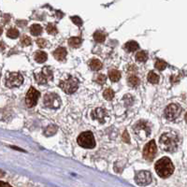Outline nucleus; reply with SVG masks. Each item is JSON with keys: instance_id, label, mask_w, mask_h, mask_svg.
I'll list each match as a JSON object with an SVG mask.
<instances>
[{"instance_id": "nucleus-18", "label": "nucleus", "mask_w": 187, "mask_h": 187, "mask_svg": "<svg viewBox=\"0 0 187 187\" xmlns=\"http://www.w3.org/2000/svg\"><path fill=\"white\" fill-rule=\"evenodd\" d=\"M107 34L103 31H97L95 34H94V39L97 42H104V40H106Z\"/></svg>"}, {"instance_id": "nucleus-30", "label": "nucleus", "mask_w": 187, "mask_h": 187, "mask_svg": "<svg viewBox=\"0 0 187 187\" xmlns=\"http://www.w3.org/2000/svg\"><path fill=\"white\" fill-rule=\"evenodd\" d=\"M21 43L23 46H29L31 44V39L27 36H24L21 39Z\"/></svg>"}, {"instance_id": "nucleus-29", "label": "nucleus", "mask_w": 187, "mask_h": 187, "mask_svg": "<svg viewBox=\"0 0 187 187\" xmlns=\"http://www.w3.org/2000/svg\"><path fill=\"white\" fill-rule=\"evenodd\" d=\"M56 130H57V128H56L55 125H50V126L47 127V129L45 131V134L47 136H52L56 132Z\"/></svg>"}, {"instance_id": "nucleus-4", "label": "nucleus", "mask_w": 187, "mask_h": 187, "mask_svg": "<svg viewBox=\"0 0 187 187\" xmlns=\"http://www.w3.org/2000/svg\"><path fill=\"white\" fill-rule=\"evenodd\" d=\"M78 144L83 148H87V149H93L94 147L96 146V140L95 138H94V135L90 131H86V132L82 133L78 139Z\"/></svg>"}, {"instance_id": "nucleus-35", "label": "nucleus", "mask_w": 187, "mask_h": 187, "mask_svg": "<svg viewBox=\"0 0 187 187\" xmlns=\"http://www.w3.org/2000/svg\"><path fill=\"white\" fill-rule=\"evenodd\" d=\"M0 187H11V185H10L7 182H4L2 181H0Z\"/></svg>"}, {"instance_id": "nucleus-9", "label": "nucleus", "mask_w": 187, "mask_h": 187, "mask_svg": "<svg viewBox=\"0 0 187 187\" xmlns=\"http://www.w3.org/2000/svg\"><path fill=\"white\" fill-rule=\"evenodd\" d=\"M35 78H36V82H39L40 84L47 83L49 81H52L53 79L52 71V69L50 67H44L42 68V70L39 74H36L35 75Z\"/></svg>"}, {"instance_id": "nucleus-27", "label": "nucleus", "mask_w": 187, "mask_h": 187, "mask_svg": "<svg viewBox=\"0 0 187 187\" xmlns=\"http://www.w3.org/2000/svg\"><path fill=\"white\" fill-rule=\"evenodd\" d=\"M7 36L10 37V39H16V37H18V36H19V31L15 28H10V30H8Z\"/></svg>"}, {"instance_id": "nucleus-36", "label": "nucleus", "mask_w": 187, "mask_h": 187, "mask_svg": "<svg viewBox=\"0 0 187 187\" xmlns=\"http://www.w3.org/2000/svg\"><path fill=\"white\" fill-rule=\"evenodd\" d=\"M4 175H5L4 171H2V170H0V178H2V177H4Z\"/></svg>"}, {"instance_id": "nucleus-1", "label": "nucleus", "mask_w": 187, "mask_h": 187, "mask_svg": "<svg viewBox=\"0 0 187 187\" xmlns=\"http://www.w3.org/2000/svg\"><path fill=\"white\" fill-rule=\"evenodd\" d=\"M159 143L164 151L173 153L178 149L179 138L174 133H164L159 139Z\"/></svg>"}, {"instance_id": "nucleus-5", "label": "nucleus", "mask_w": 187, "mask_h": 187, "mask_svg": "<svg viewBox=\"0 0 187 187\" xmlns=\"http://www.w3.org/2000/svg\"><path fill=\"white\" fill-rule=\"evenodd\" d=\"M24 82V78L19 72H10L6 76V86L9 88H14L21 86Z\"/></svg>"}, {"instance_id": "nucleus-8", "label": "nucleus", "mask_w": 187, "mask_h": 187, "mask_svg": "<svg viewBox=\"0 0 187 187\" xmlns=\"http://www.w3.org/2000/svg\"><path fill=\"white\" fill-rule=\"evenodd\" d=\"M44 105L50 109H58L61 105V100L57 94L49 93L44 97Z\"/></svg>"}, {"instance_id": "nucleus-21", "label": "nucleus", "mask_w": 187, "mask_h": 187, "mask_svg": "<svg viewBox=\"0 0 187 187\" xmlns=\"http://www.w3.org/2000/svg\"><path fill=\"white\" fill-rule=\"evenodd\" d=\"M148 81L151 82V83H158L159 82V76L154 71H151V72H149L148 74Z\"/></svg>"}, {"instance_id": "nucleus-17", "label": "nucleus", "mask_w": 187, "mask_h": 187, "mask_svg": "<svg viewBox=\"0 0 187 187\" xmlns=\"http://www.w3.org/2000/svg\"><path fill=\"white\" fill-rule=\"evenodd\" d=\"M82 42V40L81 39V37L73 36V37H70V39L68 40V44L72 48H79L81 46Z\"/></svg>"}, {"instance_id": "nucleus-11", "label": "nucleus", "mask_w": 187, "mask_h": 187, "mask_svg": "<svg viewBox=\"0 0 187 187\" xmlns=\"http://www.w3.org/2000/svg\"><path fill=\"white\" fill-rule=\"evenodd\" d=\"M135 181L139 185L146 186L152 182V175L149 171L141 170V171L137 172V174L135 176Z\"/></svg>"}, {"instance_id": "nucleus-16", "label": "nucleus", "mask_w": 187, "mask_h": 187, "mask_svg": "<svg viewBox=\"0 0 187 187\" xmlns=\"http://www.w3.org/2000/svg\"><path fill=\"white\" fill-rule=\"evenodd\" d=\"M35 60L37 62V63H44L46 60H47V53L44 52H41V51H39V52H36L35 53Z\"/></svg>"}, {"instance_id": "nucleus-25", "label": "nucleus", "mask_w": 187, "mask_h": 187, "mask_svg": "<svg viewBox=\"0 0 187 187\" xmlns=\"http://www.w3.org/2000/svg\"><path fill=\"white\" fill-rule=\"evenodd\" d=\"M136 59L139 62H146V60L148 59V54L146 52H139L136 54Z\"/></svg>"}, {"instance_id": "nucleus-32", "label": "nucleus", "mask_w": 187, "mask_h": 187, "mask_svg": "<svg viewBox=\"0 0 187 187\" xmlns=\"http://www.w3.org/2000/svg\"><path fill=\"white\" fill-rule=\"evenodd\" d=\"M97 82L99 84H103L106 82V76L104 74H99L97 78Z\"/></svg>"}, {"instance_id": "nucleus-31", "label": "nucleus", "mask_w": 187, "mask_h": 187, "mask_svg": "<svg viewBox=\"0 0 187 187\" xmlns=\"http://www.w3.org/2000/svg\"><path fill=\"white\" fill-rule=\"evenodd\" d=\"M71 20L72 22L75 24V25H77L78 26H82V19L78 16H73L71 17Z\"/></svg>"}, {"instance_id": "nucleus-12", "label": "nucleus", "mask_w": 187, "mask_h": 187, "mask_svg": "<svg viewBox=\"0 0 187 187\" xmlns=\"http://www.w3.org/2000/svg\"><path fill=\"white\" fill-rule=\"evenodd\" d=\"M40 96V94L39 91H36L34 87H31L27 94H26V97H25V102H26V105L29 107V108H32L34 107L35 105H36V102L39 100V97Z\"/></svg>"}, {"instance_id": "nucleus-10", "label": "nucleus", "mask_w": 187, "mask_h": 187, "mask_svg": "<svg viewBox=\"0 0 187 187\" xmlns=\"http://www.w3.org/2000/svg\"><path fill=\"white\" fill-rule=\"evenodd\" d=\"M156 153H157L156 143L155 140H151L145 145L143 149V157L148 161H152L155 158Z\"/></svg>"}, {"instance_id": "nucleus-7", "label": "nucleus", "mask_w": 187, "mask_h": 187, "mask_svg": "<svg viewBox=\"0 0 187 187\" xmlns=\"http://www.w3.org/2000/svg\"><path fill=\"white\" fill-rule=\"evenodd\" d=\"M181 108L178 104H170L165 109V117L168 121H173L181 115Z\"/></svg>"}, {"instance_id": "nucleus-13", "label": "nucleus", "mask_w": 187, "mask_h": 187, "mask_svg": "<svg viewBox=\"0 0 187 187\" xmlns=\"http://www.w3.org/2000/svg\"><path fill=\"white\" fill-rule=\"evenodd\" d=\"M91 116L94 120H97L101 124H104L107 121L108 118V112L106 109L102 108H97L96 109H94L91 113Z\"/></svg>"}, {"instance_id": "nucleus-24", "label": "nucleus", "mask_w": 187, "mask_h": 187, "mask_svg": "<svg viewBox=\"0 0 187 187\" xmlns=\"http://www.w3.org/2000/svg\"><path fill=\"white\" fill-rule=\"evenodd\" d=\"M103 97H104L105 99H107L109 101L112 100V99H113V97H114V92L112 91L111 89H106L104 91V93H103Z\"/></svg>"}, {"instance_id": "nucleus-33", "label": "nucleus", "mask_w": 187, "mask_h": 187, "mask_svg": "<svg viewBox=\"0 0 187 187\" xmlns=\"http://www.w3.org/2000/svg\"><path fill=\"white\" fill-rule=\"evenodd\" d=\"M36 44L40 48H45L47 46V41L44 39H39V40H36Z\"/></svg>"}, {"instance_id": "nucleus-26", "label": "nucleus", "mask_w": 187, "mask_h": 187, "mask_svg": "<svg viewBox=\"0 0 187 187\" xmlns=\"http://www.w3.org/2000/svg\"><path fill=\"white\" fill-rule=\"evenodd\" d=\"M46 30H47V32L49 33V34H51V35H55V34H57V28H56V26L53 25V24H52V23H49L48 24V25H47V27H46Z\"/></svg>"}, {"instance_id": "nucleus-23", "label": "nucleus", "mask_w": 187, "mask_h": 187, "mask_svg": "<svg viewBox=\"0 0 187 187\" xmlns=\"http://www.w3.org/2000/svg\"><path fill=\"white\" fill-rule=\"evenodd\" d=\"M127 82H128V84L130 86L135 87V86H138L139 84V79L137 76H134V75H132V76H130L127 79Z\"/></svg>"}, {"instance_id": "nucleus-20", "label": "nucleus", "mask_w": 187, "mask_h": 187, "mask_svg": "<svg viewBox=\"0 0 187 187\" xmlns=\"http://www.w3.org/2000/svg\"><path fill=\"white\" fill-rule=\"evenodd\" d=\"M124 47H125V50L128 51V52H135V51H137L139 48V44L136 41H133V40L127 42Z\"/></svg>"}, {"instance_id": "nucleus-28", "label": "nucleus", "mask_w": 187, "mask_h": 187, "mask_svg": "<svg viewBox=\"0 0 187 187\" xmlns=\"http://www.w3.org/2000/svg\"><path fill=\"white\" fill-rule=\"evenodd\" d=\"M166 63L165 62V61H163V60H157L156 62H155V67L158 69V70H164L166 67Z\"/></svg>"}, {"instance_id": "nucleus-34", "label": "nucleus", "mask_w": 187, "mask_h": 187, "mask_svg": "<svg viewBox=\"0 0 187 187\" xmlns=\"http://www.w3.org/2000/svg\"><path fill=\"white\" fill-rule=\"evenodd\" d=\"M123 140H124L125 143H129V141H130V139H129V136H128L127 131H124V135H123Z\"/></svg>"}, {"instance_id": "nucleus-2", "label": "nucleus", "mask_w": 187, "mask_h": 187, "mask_svg": "<svg viewBox=\"0 0 187 187\" xmlns=\"http://www.w3.org/2000/svg\"><path fill=\"white\" fill-rule=\"evenodd\" d=\"M155 171L161 178H167L172 175L174 166L168 157H163L155 163Z\"/></svg>"}, {"instance_id": "nucleus-19", "label": "nucleus", "mask_w": 187, "mask_h": 187, "mask_svg": "<svg viewBox=\"0 0 187 187\" xmlns=\"http://www.w3.org/2000/svg\"><path fill=\"white\" fill-rule=\"evenodd\" d=\"M89 67L92 70H99L102 67V63L97 59H93L90 61Z\"/></svg>"}, {"instance_id": "nucleus-15", "label": "nucleus", "mask_w": 187, "mask_h": 187, "mask_svg": "<svg viewBox=\"0 0 187 187\" xmlns=\"http://www.w3.org/2000/svg\"><path fill=\"white\" fill-rule=\"evenodd\" d=\"M109 77L111 82H118L121 79V72L116 69H111L109 71Z\"/></svg>"}, {"instance_id": "nucleus-22", "label": "nucleus", "mask_w": 187, "mask_h": 187, "mask_svg": "<svg viewBox=\"0 0 187 187\" xmlns=\"http://www.w3.org/2000/svg\"><path fill=\"white\" fill-rule=\"evenodd\" d=\"M30 33L33 36H39L42 33V27L40 25H33L30 27Z\"/></svg>"}, {"instance_id": "nucleus-3", "label": "nucleus", "mask_w": 187, "mask_h": 187, "mask_svg": "<svg viewBox=\"0 0 187 187\" xmlns=\"http://www.w3.org/2000/svg\"><path fill=\"white\" fill-rule=\"evenodd\" d=\"M133 130L140 139H146L147 138H149L150 135H151V125L149 124V123H147L145 121L138 122L134 125Z\"/></svg>"}, {"instance_id": "nucleus-6", "label": "nucleus", "mask_w": 187, "mask_h": 187, "mask_svg": "<svg viewBox=\"0 0 187 187\" xmlns=\"http://www.w3.org/2000/svg\"><path fill=\"white\" fill-rule=\"evenodd\" d=\"M59 85H60V87L62 88V90L65 93L69 94V95H70V94H73V93L76 92L77 89H78V86H79L78 85V81L72 76L68 77L65 81H62Z\"/></svg>"}, {"instance_id": "nucleus-37", "label": "nucleus", "mask_w": 187, "mask_h": 187, "mask_svg": "<svg viewBox=\"0 0 187 187\" xmlns=\"http://www.w3.org/2000/svg\"><path fill=\"white\" fill-rule=\"evenodd\" d=\"M3 33V29L1 28V27H0V36H1V34Z\"/></svg>"}, {"instance_id": "nucleus-14", "label": "nucleus", "mask_w": 187, "mask_h": 187, "mask_svg": "<svg viewBox=\"0 0 187 187\" xmlns=\"http://www.w3.org/2000/svg\"><path fill=\"white\" fill-rule=\"evenodd\" d=\"M53 56L56 60L63 61V60H65L66 56H67V50L63 47H59L53 52Z\"/></svg>"}]
</instances>
